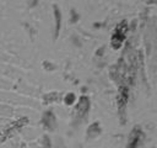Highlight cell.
Segmentation results:
<instances>
[{
	"instance_id": "6da1fadb",
	"label": "cell",
	"mask_w": 157,
	"mask_h": 148,
	"mask_svg": "<svg viewBox=\"0 0 157 148\" xmlns=\"http://www.w3.org/2000/svg\"><path fill=\"white\" fill-rule=\"evenodd\" d=\"M126 30H128V27H126V23H125V22H121L120 25L117 26L115 32H114L113 36H112V46H113L114 48H119V47L121 46L123 41L125 39Z\"/></svg>"
},
{
	"instance_id": "7a4b0ae2",
	"label": "cell",
	"mask_w": 157,
	"mask_h": 148,
	"mask_svg": "<svg viewBox=\"0 0 157 148\" xmlns=\"http://www.w3.org/2000/svg\"><path fill=\"white\" fill-rule=\"evenodd\" d=\"M141 136V133H140V131L137 130V128H135L134 130V132L131 133V136H130V147L131 148H135L136 147V144H137V142H139V137Z\"/></svg>"
},
{
	"instance_id": "3957f363",
	"label": "cell",
	"mask_w": 157,
	"mask_h": 148,
	"mask_svg": "<svg viewBox=\"0 0 157 148\" xmlns=\"http://www.w3.org/2000/svg\"><path fill=\"white\" fill-rule=\"evenodd\" d=\"M88 109V101L86 97H81L78 105H77V111H80V115H83Z\"/></svg>"
},
{
	"instance_id": "277c9868",
	"label": "cell",
	"mask_w": 157,
	"mask_h": 148,
	"mask_svg": "<svg viewBox=\"0 0 157 148\" xmlns=\"http://www.w3.org/2000/svg\"><path fill=\"white\" fill-rule=\"evenodd\" d=\"M74 101V94H70V95H67L66 96V100H65V102L66 104H71Z\"/></svg>"
}]
</instances>
